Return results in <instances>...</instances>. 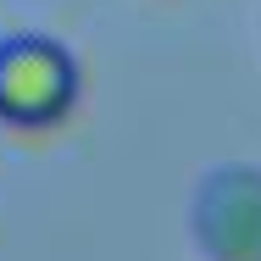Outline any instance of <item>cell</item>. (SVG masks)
Returning a JSON list of instances; mask_svg holds the SVG:
<instances>
[{"mask_svg": "<svg viewBox=\"0 0 261 261\" xmlns=\"http://www.w3.org/2000/svg\"><path fill=\"white\" fill-rule=\"evenodd\" d=\"M84 72L61 39L11 34L0 39V122L6 128H56L78 106Z\"/></svg>", "mask_w": 261, "mask_h": 261, "instance_id": "obj_1", "label": "cell"}]
</instances>
